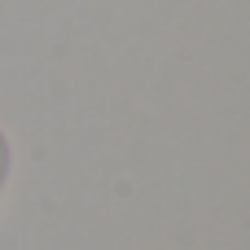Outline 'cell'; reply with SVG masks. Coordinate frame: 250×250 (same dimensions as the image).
<instances>
[{
    "mask_svg": "<svg viewBox=\"0 0 250 250\" xmlns=\"http://www.w3.org/2000/svg\"><path fill=\"white\" fill-rule=\"evenodd\" d=\"M9 176H13V145H9V132L0 127V198L9 189Z\"/></svg>",
    "mask_w": 250,
    "mask_h": 250,
    "instance_id": "obj_1",
    "label": "cell"
}]
</instances>
